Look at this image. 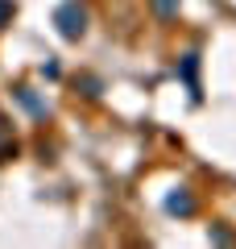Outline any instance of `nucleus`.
<instances>
[{"mask_svg": "<svg viewBox=\"0 0 236 249\" xmlns=\"http://www.w3.org/2000/svg\"><path fill=\"white\" fill-rule=\"evenodd\" d=\"M58 25H62L67 37H79V34H83V9H75V4L58 9Z\"/></svg>", "mask_w": 236, "mask_h": 249, "instance_id": "1", "label": "nucleus"}]
</instances>
